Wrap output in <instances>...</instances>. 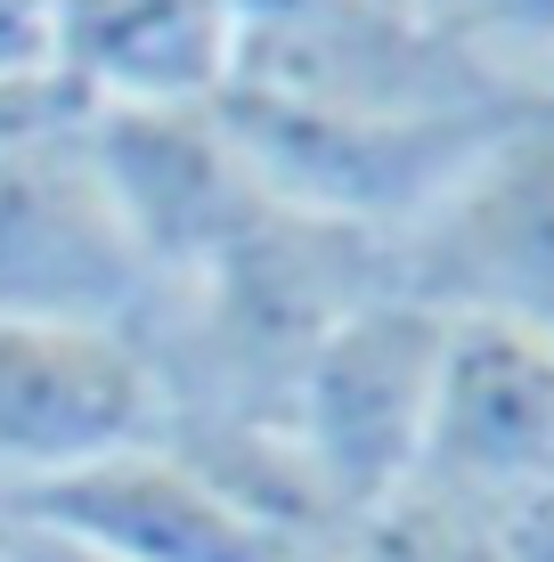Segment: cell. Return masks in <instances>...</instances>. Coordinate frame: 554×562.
<instances>
[{"label":"cell","instance_id":"cell-9","mask_svg":"<svg viewBox=\"0 0 554 562\" xmlns=\"http://www.w3.org/2000/svg\"><path fill=\"white\" fill-rule=\"evenodd\" d=\"M408 9L498 99H554V0H408Z\"/></svg>","mask_w":554,"mask_h":562},{"label":"cell","instance_id":"cell-3","mask_svg":"<svg viewBox=\"0 0 554 562\" xmlns=\"http://www.w3.org/2000/svg\"><path fill=\"white\" fill-rule=\"evenodd\" d=\"M399 294L441 318L554 326V99L513 106L441 204L392 245Z\"/></svg>","mask_w":554,"mask_h":562},{"label":"cell","instance_id":"cell-2","mask_svg":"<svg viewBox=\"0 0 554 562\" xmlns=\"http://www.w3.org/2000/svg\"><path fill=\"white\" fill-rule=\"evenodd\" d=\"M156 302V261L131 237V212L90 147V123L42 131L0 155V318L147 335Z\"/></svg>","mask_w":554,"mask_h":562},{"label":"cell","instance_id":"cell-7","mask_svg":"<svg viewBox=\"0 0 554 562\" xmlns=\"http://www.w3.org/2000/svg\"><path fill=\"white\" fill-rule=\"evenodd\" d=\"M114 196L131 212V237L156 261V285L196 278L204 261H221L245 228L261 221L278 196L261 180V164L245 155L228 106L196 114H99L90 123Z\"/></svg>","mask_w":554,"mask_h":562},{"label":"cell","instance_id":"cell-13","mask_svg":"<svg viewBox=\"0 0 554 562\" xmlns=\"http://www.w3.org/2000/svg\"><path fill=\"white\" fill-rule=\"evenodd\" d=\"M0 538H9V562H106V554L74 547V538H57V530H42V521L9 514V506H0Z\"/></svg>","mask_w":554,"mask_h":562},{"label":"cell","instance_id":"cell-6","mask_svg":"<svg viewBox=\"0 0 554 562\" xmlns=\"http://www.w3.org/2000/svg\"><path fill=\"white\" fill-rule=\"evenodd\" d=\"M9 514L42 521V530L106 562H318L327 547H342V538H294L278 521H261L237 490H221L171 440L114 457L99 473H74L57 490L9 497Z\"/></svg>","mask_w":554,"mask_h":562},{"label":"cell","instance_id":"cell-5","mask_svg":"<svg viewBox=\"0 0 554 562\" xmlns=\"http://www.w3.org/2000/svg\"><path fill=\"white\" fill-rule=\"evenodd\" d=\"M416 490L498 521L554 490V326L449 318Z\"/></svg>","mask_w":554,"mask_h":562},{"label":"cell","instance_id":"cell-14","mask_svg":"<svg viewBox=\"0 0 554 562\" xmlns=\"http://www.w3.org/2000/svg\"><path fill=\"white\" fill-rule=\"evenodd\" d=\"M506 547H513V562H554V490L530 497L522 514H506Z\"/></svg>","mask_w":554,"mask_h":562},{"label":"cell","instance_id":"cell-11","mask_svg":"<svg viewBox=\"0 0 554 562\" xmlns=\"http://www.w3.org/2000/svg\"><path fill=\"white\" fill-rule=\"evenodd\" d=\"M66 123H82V106H74L49 74H33V82H0V155H16L25 139L66 131Z\"/></svg>","mask_w":554,"mask_h":562},{"label":"cell","instance_id":"cell-8","mask_svg":"<svg viewBox=\"0 0 554 562\" xmlns=\"http://www.w3.org/2000/svg\"><path fill=\"white\" fill-rule=\"evenodd\" d=\"M237 74V0H49V82L82 106V123L228 106Z\"/></svg>","mask_w":554,"mask_h":562},{"label":"cell","instance_id":"cell-12","mask_svg":"<svg viewBox=\"0 0 554 562\" xmlns=\"http://www.w3.org/2000/svg\"><path fill=\"white\" fill-rule=\"evenodd\" d=\"M49 74V0H0V82Z\"/></svg>","mask_w":554,"mask_h":562},{"label":"cell","instance_id":"cell-4","mask_svg":"<svg viewBox=\"0 0 554 562\" xmlns=\"http://www.w3.org/2000/svg\"><path fill=\"white\" fill-rule=\"evenodd\" d=\"M171 432L147 335L0 318V506L139 457Z\"/></svg>","mask_w":554,"mask_h":562},{"label":"cell","instance_id":"cell-15","mask_svg":"<svg viewBox=\"0 0 554 562\" xmlns=\"http://www.w3.org/2000/svg\"><path fill=\"white\" fill-rule=\"evenodd\" d=\"M0 562H9V538H0Z\"/></svg>","mask_w":554,"mask_h":562},{"label":"cell","instance_id":"cell-10","mask_svg":"<svg viewBox=\"0 0 554 562\" xmlns=\"http://www.w3.org/2000/svg\"><path fill=\"white\" fill-rule=\"evenodd\" d=\"M342 562H513L506 521L441 490H399L342 530Z\"/></svg>","mask_w":554,"mask_h":562},{"label":"cell","instance_id":"cell-1","mask_svg":"<svg viewBox=\"0 0 554 562\" xmlns=\"http://www.w3.org/2000/svg\"><path fill=\"white\" fill-rule=\"evenodd\" d=\"M441 335H449V318L432 302L384 285L351 318H335L318 335V351L302 359L294 400H285V440H294L318 506L342 530L359 514H375L384 497L416 490L425 424H432V375H441Z\"/></svg>","mask_w":554,"mask_h":562}]
</instances>
